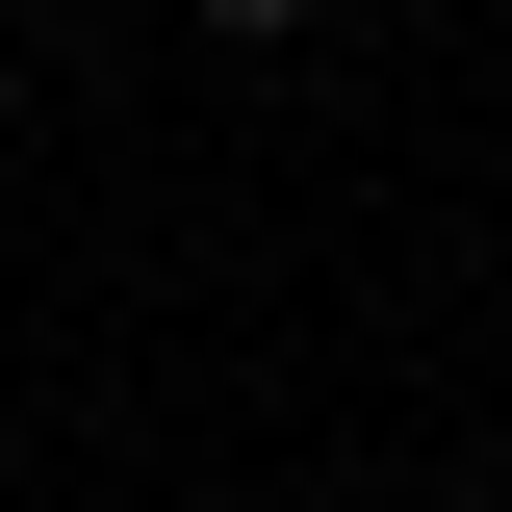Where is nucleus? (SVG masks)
I'll list each match as a JSON object with an SVG mask.
<instances>
[{"label": "nucleus", "instance_id": "obj_1", "mask_svg": "<svg viewBox=\"0 0 512 512\" xmlns=\"http://www.w3.org/2000/svg\"><path fill=\"white\" fill-rule=\"evenodd\" d=\"M180 26H308V0H180Z\"/></svg>", "mask_w": 512, "mask_h": 512}]
</instances>
